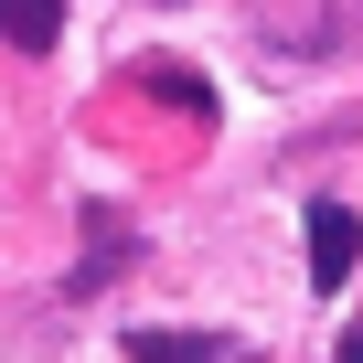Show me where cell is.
Returning <instances> with one entry per match:
<instances>
[{"mask_svg": "<svg viewBox=\"0 0 363 363\" xmlns=\"http://www.w3.org/2000/svg\"><path fill=\"white\" fill-rule=\"evenodd\" d=\"M128 363H235L225 331H128Z\"/></svg>", "mask_w": 363, "mask_h": 363, "instance_id": "7a4b0ae2", "label": "cell"}, {"mask_svg": "<svg viewBox=\"0 0 363 363\" xmlns=\"http://www.w3.org/2000/svg\"><path fill=\"white\" fill-rule=\"evenodd\" d=\"M342 363H363V331H342Z\"/></svg>", "mask_w": 363, "mask_h": 363, "instance_id": "8992f818", "label": "cell"}, {"mask_svg": "<svg viewBox=\"0 0 363 363\" xmlns=\"http://www.w3.org/2000/svg\"><path fill=\"white\" fill-rule=\"evenodd\" d=\"M363 257V214L352 203H310V289H342Z\"/></svg>", "mask_w": 363, "mask_h": 363, "instance_id": "6da1fadb", "label": "cell"}, {"mask_svg": "<svg viewBox=\"0 0 363 363\" xmlns=\"http://www.w3.org/2000/svg\"><path fill=\"white\" fill-rule=\"evenodd\" d=\"M118 257H128V225H118V214H86V267H75L65 289H107V278H118Z\"/></svg>", "mask_w": 363, "mask_h": 363, "instance_id": "277c9868", "label": "cell"}, {"mask_svg": "<svg viewBox=\"0 0 363 363\" xmlns=\"http://www.w3.org/2000/svg\"><path fill=\"white\" fill-rule=\"evenodd\" d=\"M54 33H65V0H0V43L11 54H54Z\"/></svg>", "mask_w": 363, "mask_h": 363, "instance_id": "3957f363", "label": "cell"}, {"mask_svg": "<svg viewBox=\"0 0 363 363\" xmlns=\"http://www.w3.org/2000/svg\"><path fill=\"white\" fill-rule=\"evenodd\" d=\"M139 86H160V96H182V107H193V118L214 107V96H203V75H182V65H139Z\"/></svg>", "mask_w": 363, "mask_h": 363, "instance_id": "5b68a950", "label": "cell"}]
</instances>
